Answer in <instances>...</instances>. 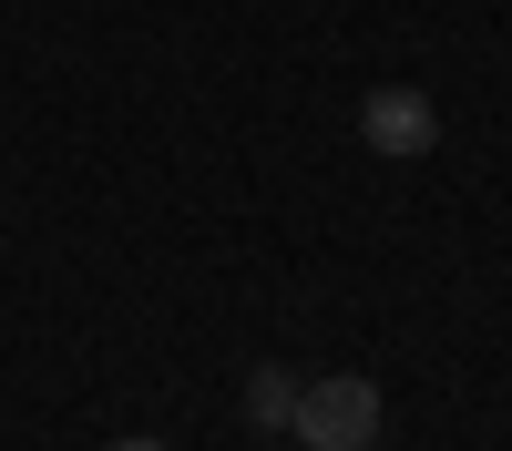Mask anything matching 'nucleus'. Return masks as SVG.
<instances>
[{
  "label": "nucleus",
  "mask_w": 512,
  "mask_h": 451,
  "mask_svg": "<svg viewBox=\"0 0 512 451\" xmlns=\"http://www.w3.org/2000/svg\"><path fill=\"white\" fill-rule=\"evenodd\" d=\"M297 390H308V380H297L287 359H256V369H246V421H256V431H287V421H297Z\"/></svg>",
  "instance_id": "obj_3"
},
{
  "label": "nucleus",
  "mask_w": 512,
  "mask_h": 451,
  "mask_svg": "<svg viewBox=\"0 0 512 451\" xmlns=\"http://www.w3.org/2000/svg\"><path fill=\"white\" fill-rule=\"evenodd\" d=\"M113 451H164V441H113Z\"/></svg>",
  "instance_id": "obj_4"
},
{
  "label": "nucleus",
  "mask_w": 512,
  "mask_h": 451,
  "mask_svg": "<svg viewBox=\"0 0 512 451\" xmlns=\"http://www.w3.org/2000/svg\"><path fill=\"white\" fill-rule=\"evenodd\" d=\"M379 421H390L379 380L338 369V380H308V390H297V421H287V441H297V451H369V441H379Z\"/></svg>",
  "instance_id": "obj_1"
},
{
  "label": "nucleus",
  "mask_w": 512,
  "mask_h": 451,
  "mask_svg": "<svg viewBox=\"0 0 512 451\" xmlns=\"http://www.w3.org/2000/svg\"><path fill=\"white\" fill-rule=\"evenodd\" d=\"M277 451H297V441H277Z\"/></svg>",
  "instance_id": "obj_5"
},
{
  "label": "nucleus",
  "mask_w": 512,
  "mask_h": 451,
  "mask_svg": "<svg viewBox=\"0 0 512 451\" xmlns=\"http://www.w3.org/2000/svg\"><path fill=\"white\" fill-rule=\"evenodd\" d=\"M359 134H369V154L410 164V154L441 144V113H431V93H420V82H379V93H359Z\"/></svg>",
  "instance_id": "obj_2"
}]
</instances>
